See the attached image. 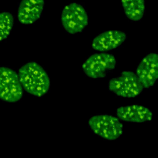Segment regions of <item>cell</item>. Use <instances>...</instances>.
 I'll use <instances>...</instances> for the list:
<instances>
[{"label":"cell","mask_w":158,"mask_h":158,"mask_svg":"<svg viewBox=\"0 0 158 158\" xmlns=\"http://www.w3.org/2000/svg\"><path fill=\"white\" fill-rule=\"evenodd\" d=\"M19 80L28 93L42 97L49 91L50 79L44 69L36 62H30L23 65L19 69Z\"/></svg>","instance_id":"6da1fadb"},{"label":"cell","mask_w":158,"mask_h":158,"mask_svg":"<svg viewBox=\"0 0 158 158\" xmlns=\"http://www.w3.org/2000/svg\"><path fill=\"white\" fill-rule=\"evenodd\" d=\"M91 131L107 141H114L123 133L122 122L116 117L108 114H99L91 116L88 122Z\"/></svg>","instance_id":"7a4b0ae2"},{"label":"cell","mask_w":158,"mask_h":158,"mask_svg":"<svg viewBox=\"0 0 158 158\" xmlns=\"http://www.w3.org/2000/svg\"><path fill=\"white\" fill-rule=\"evenodd\" d=\"M110 91L122 98H133L138 96L143 87L136 75L131 71H123L121 74L110 79L108 83Z\"/></svg>","instance_id":"3957f363"},{"label":"cell","mask_w":158,"mask_h":158,"mask_svg":"<svg viewBox=\"0 0 158 158\" xmlns=\"http://www.w3.org/2000/svg\"><path fill=\"white\" fill-rule=\"evenodd\" d=\"M23 96V88L18 73L6 67H0V99L15 102Z\"/></svg>","instance_id":"277c9868"},{"label":"cell","mask_w":158,"mask_h":158,"mask_svg":"<svg viewBox=\"0 0 158 158\" xmlns=\"http://www.w3.org/2000/svg\"><path fill=\"white\" fill-rule=\"evenodd\" d=\"M115 65L116 59L114 55L99 52L90 56L81 67L88 77L96 79L105 77L108 72L115 69Z\"/></svg>","instance_id":"5b68a950"},{"label":"cell","mask_w":158,"mask_h":158,"mask_svg":"<svg viewBox=\"0 0 158 158\" xmlns=\"http://www.w3.org/2000/svg\"><path fill=\"white\" fill-rule=\"evenodd\" d=\"M61 23L70 34L82 31L88 23V16L84 7L77 3H71L64 7L61 14Z\"/></svg>","instance_id":"8992f818"},{"label":"cell","mask_w":158,"mask_h":158,"mask_svg":"<svg viewBox=\"0 0 158 158\" xmlns=\"http://www.w3.org/2000/svg\"><path fill=\"white\" fill-rule=\"evenodd\" d=\"M144 89L152 87L158 77V55H146L138 65L135 73Z\"/></svg>","instance_id":"52a82bcc"},{"label":"cell","mask_w":158,"mask_h":158,"mask_svg":"<svg viewBox=\"0 0 158 158\" xmlns=\"http://www.w3.org/2000/svg\"><path fill=\"white\" fill-rule=\"evenodd\" d=\"M116 117L121 122L144 123L152 121L153 114L146 106L132 104L118 107L116 110Z\"/></svg>","instance_id":"ba28073f"},{"label":"cell","mask_w":158,"mask_h":158,"mask_svg":"<svg viewBox=\"0 0 158 158\" xmlns=\"http://www.w3.org/2000/svg\"><path fill=\"white\" fill-rule=\"evenodd\" d=\"M127 38L125 32L119 30H108L96 36L93 40V49L105 52L121 46Z\"/></svg>","instance_id":"9c48e42d"},{"label":"cell","mask_w":158,"mask_h":158,"mask_svg":"<svg viewBox=\"0 0 158 158\" xmlns=\"http://www.w3.org/2000/svg\"><path fill=\"white\" fill-rule=\"evenodd\" d=\"M44 6V0H22L18 7V20L23 25L33 23L41 17Z\"/></svg>","instance_id":"30bf717a"},{"label":"cell","mask_w":158,"mask_h":158,"mask_svg":"<svg viewBox=\"0 0 158 158\" xmlns=\"http://www.w3.org/2000/svg\"><path fill=\"white\" fill-rule=\"evenodd\" d=\"M125 15L132 21H138L143 17L145 10L144 0H121Z\"/></svg>","instance_id":"8fae6325"},{"label":"cell","mask_w":158,"mask_h":158,"mask_svg":"<svg viewBox=\"0 0 158 158\" xmlns=\"http://www.w3.org/2000/svg\"><path fill=\"white\" fill-rule=\"evenodd\" d=\"M14 25V16L8 12L0 13V41L6 39Z\"/></svg>","instance_id":"7c38bea8"}]
</instances>
